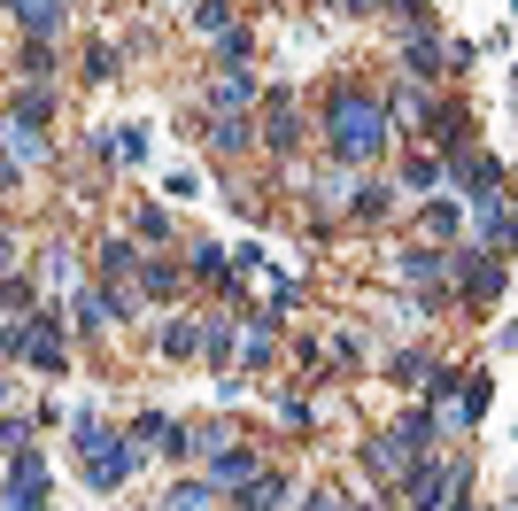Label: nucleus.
<instances>
[{"instance_id":"1","label":"nucleus","mask_w":518,"mask_h":511,"mask_svg":"<svg viewBox=\"0 0 518 511\" xmlns=\"http://www.w3.org/2000/svg\"><path fill=\"white\" fill-rule=\"evenodd\" d=\"M325 132H333V155H341V163H372V155L387 148V109H379L372 93L341 86L333 109H325Z\"/></svg>"},{"instance_id":"2","label":"nucleus","mask_w":518,"mask_h":511,"mask_svg":"<svg viewBox=\"0 0 518 511\" xmlns=\"http://www.w3.org/2000/svg\"><path fill=\"white\" fill-rule=\"evenodd\" d=\"M78 450H86V481L93 488H124L132 465H140V450H124V442H109V434H93V426H78Z\"/></svg>"},{"instance_id":"3","label":"nucleus","mask_w":518,"mask_h":511,"mask_svg":"<svg viewBox=\"0 0 518 511\" xmlns=\"http://www.w3.org/2000/svg\"><path fill=\"white\" fill-rule=\"evenodd\" d=\"M39 496H47V465L31 450H16V473H8V511H39Z\"/></svg>"},{"instance_id":"4","label":"nucleus","mask_w":518,"mask_h":511,"mask_svg":"<svg viewBox=\"0 0 518 511\" xmlns=\"http://www.w3.org/2000/svg\"><path fill=\"white\" fill-rule=\"evenodd\" d=\"M449 264L464 271V295H472V302H488L495 287H503V271H495V256H449Z\"/></svg>"},{"instance_id":"5","label":"nucleus","mask_w":518,"mask_h":511,"mask_svg":"<svg viewBox=\"0 0 518 511\" xmlns=\"http://www.w3.org/2000/svg\"><path fill=\"white\" fill-rule=\"evenodd\" d=\"M209 101H217V109H248V101H256V78H248V70H225V78H217V86H209Z\"/></svg>"},{"instance_id":"6","label":"nucleus","mask_w":518,"mask_h":511,"mask_svg":"<svg viewBox=\"0 0 518 511\" xmlns=\"http://www.w3.org/2000/svg\"><path fill=\"white\" fill-rule=\"evenodd\" d=\"M279 496H287V481H279V473H256V481H240V511H279Z\"/></svg>"},{"instance_id":"7","label":"nucleus","mask_w":518,"mask_h":511,"mask_svg":"<svg viewBox=\"0 0 518 511\" xmlns=\"http://www.w3.org/2000/svg\"><path fill=\"white\" fill-rule=\"evenodd\" d=\"M271 148H294L302 140V124H294V93H271V132H263Z\"/></svg>"},{"instance_id":"8","label":"nucleus","mask_w":518,"mask_h":511,"mask_svg":"<svg viewBox=\"0 0 518 511\" xmlns=\"http://www.w3.org/2000/svg\"><path fill=\"white\" fill-rule=\"evenodd\" d=\"M449 496H457V473H426L418 481V511H449Z\"/></svg>"},{"instance_id":"9","label":"nucleus","mask_w":518,"mask_h":511,"mask_svg":"<svg viewBox=\"0 0 518 511\" xmlns=\"http://www.w3.org/2000/svg\"><path fill=\"white\" fill-rule=\"evenodd\" d=\"M364 465H372L379 481H395V473H403V442H395V434H387V442H372V450H364Z\"/></svg>"},{"instance_id":"10","label":"nucleus","mask_w":518,"mask_h":511,"mask_svg":"<svg viewBox=\"0 0 518 511\" xmlns=\"http://www.w3.org/2000/svg\"><path fill=\"white\" fill-rule=\"evenodd\" d=\"M16 24H24L31 39H47V31L62 24V0H31V8H24V16H16Z\"/></svg>"},{"instance_id":"11","label":"nucleus","mask_w":518,"mask_h":511,"mask_svg":"<svg viewBox=\"0 0 518 511\" xmlns=\"http://www.w3.org/2000/svg\"><path fill=\"white\" fill-rule=\"evenodd\" d=\"M433 70H441V47H433L426 31H418V39H410V78H418V86H426Z\"/></svg>"},{"instance_id":"12","label":"nucleus","mask_w":518,"mask_h":511,"mask_svg":"<svg viewBox=\"0 0 518 511\" xmlns=\"http://www.w3.org/2000/svg\"><path fill=\"white\" fill-rule=\"evenodd\" d=\"M217 481H256V450H217Z\"/></svg>"},{"instance_id":"13","label":"nucleus","mask_w":518,"mask_h":511,"mask_svg":"<svg viewBox=\"0 0 518 511\" xmlns=\"http://www.w3.org/2000/svg\"><path fill=\"white\" fill-rule=\"evenodd\" d=\"M441 271H449V256H426V248L403 256V279H433V287H441Z\"/></svg>"},{"instance_id":"14","label":"nucleus","mask_w":518,"mask_h":511,"mask_svg":"<svg viewBox=\"0 0 518 511\" xmlns=\"http://www.w3.org/2000/svg\"><path fill=\"white\" fill-rule=\"evenodd\" d=\"M194 24L202 31H232V0H194Z\"/></svg>"},{"instance_id":"15","label":"nucleus","mask_w":518,"mask_h":511,"mask_svg":"<svg viewBox=\"0 0 518 511\" xmlns=\"http://www.w3.org/2000/svg\"><path fill=\"white\" fill-rule=\"evenodd\" d=\"M480 411H488V380L464 372V426H480Z\"/></svg>"},{"instance_id":"16","label":"nucleus","mask_w":518,"mask_h":511,"mask_svg":"<svg viewBox=\"0 0 518 511\" xmlns=\"http://www.w3.org/2000/svg\"><path fill=\"white\" fill-rule=\"evenodd\" d=\"M101 271H140V248H132V241H109V248H101Z\"/></svg>"},{"instance_id":"17","label":"nucleus","mask_w":518,"mask_h":511,"mask_svg":"<svg viewBox=\"0 0 518 511\" xmlns=\"http://www.w3.org/2000/svg\"><path fill=\"white\" fill-rule=\"evenodd\" d=\"M163 349H171V357H194V349H202V326H171V333H163Z\"/></svg>"},{"instance_id":"18","label":"nucleus","mask_w":518,"mask_h":511,"mask_svg":"<svg viewBox=\"0 0 518 511\" xmlns=\"http://www.w3.org/2000/svg\"><path fill=\"white\" fill-rule=\"evenodd\" d=\"M140 279H147V295H171V287H178L171 264H140Z\"/></svg>"},{"instance_id":"19","label":"nucleus","mask_w":518,"mask_h":511,"mask_svg":"<svg viewBox=\"0 0 518 511\" xmlns=\"http://www.w3.org/2000/svg\"><path fill=\"white\" fill-rule=\"evenodd\" d=\"M47 279H55V287H70V279H78V264H70V248H47Z\"/></svg>"},{"instance_id":"20","label":"nucleus","mask_w":518,"mask_h":511,"mask_svg":"<svg viewBox=\"0 0 518 511\" xmlns=\"http://www.w3.org/2000/svg\"><path fill=\"white\" fill-rule=\"evenodd\" d=\"M426 233H457V202H433V210H426Z\"/></svg>"},{"instance_id":"21","label":"nucleus","mask_w":518,"mask_h":511,"mask_svg":"<svg viewBox=\"0 0 518 511\" xmlns=\"http://www.w3.org/2000/svg\"><path fill=\"white\" fill-rule=\"evenodd\" d=\"M403 179H410V186H433V179H441V163H433V155H410Z\"/></svg>"},{"instance_id":"22","label":"nucleus","mask_w":518,"mask_h":511,"mask_svg":"<svg viewBox=\"0 0 518 511\" xmlns=\"http://www.w3.org/2000/svg\"><path fill=\"white\" fill-rule=\"evenodd\" d=\"M24 302H31V287H24V279H0V310H24Z\"/></svg>"},{"instance_id":"23","label":"nucleus","mask_w":518,"mask_h":511,"mask_svg":"<svg viewBox=\"0 0 518 511\" xmlns=\"http://www.w3.org/2000/svg\"><path fill=\"white\" fill-rule=\"evenodd\" d=\"M333 8H341V16H356V8H364V0H333Z\"/></svg>"},{"instance_id":"24","label":"nucleus","mask_w":518,"mask_h":511,"mask_svg":"<svg viewBox=\"0 0 518 511\" xmlns=\"http://www.w3.org/2000/svg\"><path fill=\"white\" fill-rule=\"evenodd\" d=\"M0 8H16V16H24V8H31V0H0Z\"/></svg>"},{"instance_id":"25","label":"nucleus","mask_w":518,"mask_h":511,"mask_svg":"<svg viewBox=\"0 0 518 511\" xmlns=\"http://www.w3.org/2000/svg\"><path fill=\"white\" fill-rule=\"evenodd\" d=\"M457 511H480V504H457Z\"/></svg>"}]
</instances>
